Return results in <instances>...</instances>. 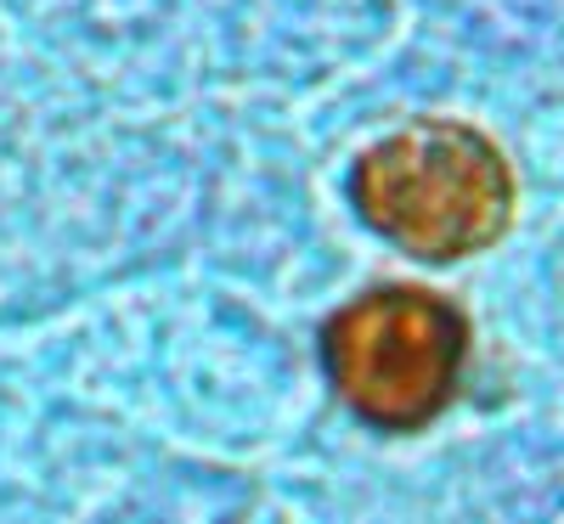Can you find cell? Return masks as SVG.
Returning a JSON list of instances; mask_svg holds the SVG:
<instances>
[{"label": "cell", "mask_w": 564, "mask_h": 524, "mask_svg": "<svg viewBox=\"0 0 564 524\" xmlns=\"http://www.w3.org/2000/svg\"><path fill=\"white\" fill-rule=\"evenodd\" d=\"M468 321L423 288L350 299L322 332L327 378L372 428H423L457 390Z\"/></svg>", "instance_id": "obj_2"}, {"label": "cell", "mask_w": 564, "mask_h": 524, "mask_svg": "<svg viewBox=\"0 0 564 524\" xmlns=\"http://www.w3.org/2000/svg\"><path fill=\"white\" fill-rule=\"evenodd\" d=\"M350 204L395 249L463 260L508 231L513 170L486 130L463 119H412L356 159Z\"/></svg>", "instance_id": "obj_1"}]
</instances>
